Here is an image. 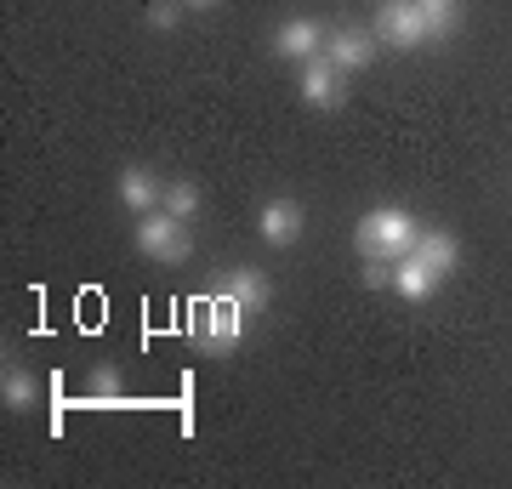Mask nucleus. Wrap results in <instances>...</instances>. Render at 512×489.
Listing matches in <instances>:
<instances>
[{"mask_svg": "<svg viewBox=\"0 0 512 489\" xmlns=\"http://www.w3.org/2000/svg\"><path fill=\"white\" fill-rule=\"evenodd\" d=\"M416 239H421V222L404 205H376L353 228V245H359L365 262H399V256L416 251Z\"/></svg>", "mask_w": 512, "mask_h": 489, "instance_id": "nucleus-1", "label": "nucleus"}, {"mask_svg": "<svg viewBox=\"0 0 512 489\" xmlns=\"http://www.w3.org/2000/svg\"><path fill=\"white\" fill-rule=\"evenodd\" d=\"M188 336H194V347H200L205 359H228V353H239V342L251 336V313H239L228 296H205V302H194V319H188Z\"/></svg>", "mask_w": 512, "mask_h": 489, "instance_id": "nucleus-2", "label": "nucleus"}, {"mask_svg": "<svg viewBox=\"0 0 512 489\" xmlns=\"http://www.w3.org/2000/svg\"><path fill=\"white\" fill-rule=\"evenodd\" d=\"M137 251L148 256V262H171V268H177V262H188V251H194V245H188V222H177L171 217V211H148V217H137Z\"/></svg>", "mask_w": 512, "mask_h": 489, "instance_id": "nucleus-3", "label": "nucleus"}, {"mask_svg": "<svg viewBox=\"0 0 512 489\" xmlns=\"http://www.w3.org/2000/svg\"><path fill=\"white\" fill-rule=\"evenodd\" d=\"M376 29H382V40L393 46V52H421V46L433 40V29H427V18H421L416 0H393V6H382Z\"/></svg>", "mask_w": 512, "mask_h": 489, "instance_id": "nucleus-4", "label": "nucleus"}, {"mask_svg": "<svg viewBox=\"0 0 512 489\" xmlns=\"http://www.w3.org/2000/svg\"><path fill=\"white\" fill-rule=\"evenodd\" d=\"M302 103L308 109H342L348 103V74L336 69L325 52L302 63Z\"/></svg>", "mask_w": 512, "mask_h": 489, "instance_id": "nucleus-5", "label": "nucleus"}, {"mask_svg": "<svg viewBox=\"0 0 512 489\" xmlns=\"http://www.w3.org/2000/svg\"><path fill=\"white\" fill-rule=\"evenodd\" d=\"M217 290L234 302L239 313H251V319L256 313H268V302H274V279H268L262 268H228Z\"/></svg>", "mask_w": 512, "mask_h": 489, "instance_id": "nucleus-6", "label": "nucleus"}, {"mask_svg": "<svg viewBox=\"0 0 512 489\" xmlns=\"http://www.w3.org/2000/svg\"><path fill=\"white\" fill-rule=\"evenodd\" d=\"M114 194H120V205H126V211L148 217V211H160V200H165V182L154 177L148 165H126V171L114 177Z\"/></svg>", "mask_w": 512, "mask_h": 489, "instance_id": "nucleus-7", "label": "nucleus"}, {"mask_svg": "<svg viewBox=\"0 0 512 489\" xmlns=\"http://www.w3.org/2000/svg\"><path fill=\"white\" fill-rule=\"evenodd\" d=\"M256 234H262V245H274V251L296 245V239H302V205L296 200H268L262 217H256Z\"/></svg>", "mask_w": 512, "mask_h": 489, "instance_id": "nucleus-8", "label": "nucleus"}, {"mask_svg": "<svg viewBox=\"0 0 512 489\" xmlns=\"http://www.w3.org/2000/svg\"><path fill=\"white\" fill-rule=\"evenodd\" d=\"M325 57L342 74H359V69L376 63V35H365V29H336V35L325 40Z\"/></svg>", "mask_w": 512, "mask_h": 489, "instance_id": "nucleus-9", "label": "nucleus"}, {"mask_svg": "<svg viewBox=\"0 0 512 489\" xmlns=\"http://www.w3.org/2000/svg\"><path fill=\"white\" fill-rule=\"evenodd\" d=\"M325 23L319 18H291V23H279V35H274V52L279 57H302V63H308V57H319L325 52Z\"/></svg>", "mask_w": 512, "mask_h": 489, "instance_id": "nucleus-10", "label": "nucleus"}, {"mask_svg": "<svg viewBox=\"0 0 512 489\" xmlns=\"http://www.w3.org/2000/svg\"><path fill=\"white\" fill-rule=\"evenodd\" d=\"M439 285H444V273H433L416 251L393 262V290H399L404 302H433V290H439Z\"/></svg>", "mask_w": 512, "mask_h": 489, "instance_id": "nucleus-11", "label": "nucleus"}, {"mask_svg": "<svg viewBox=\"0 0 512 489\" xmlns=\"http://www.w3.org/2000/svg\"><path fill=\"white\" fill-rule=\"evenodd\" d=\"M416 256H421V262H427L433 273H444V279H450V273L461 268V239L450 234V228H421Z\"/></svg>", "mask_w": 512, "mask_h": 489, "instance_id": "nucleus-12", "label": "nucleus"}, {"mask_svg": "<svg viewBox=\"0 0 512 489\" xmlns=\"http://www.w3.org/2000/svg\"><path fill=\"white\" fill-rule=\"evenodd\" d=\"M80 404H103V410H126V376H120V364H97L92 376H86V393Z\"/></svg>", "mask_w": 512, "mask_h": 489, "instance_id": "nucleus-13", "label": "nucleus"}, {"mask_svg": "<svg viewBox=\"0 0 512 489\" xmlns=\"http://www.w3.org/2000/svg\"><path fill=\"white\" fill-rule=\"evenodd\" d=\"M35 399H40V381L29 376L23 364H6V370H0V404H6L12 416H29Z\"/></svg>", "mask_w": 512, "mask_h": 489, "instance_id": "nucleus-14", "label": "nucleus"}, {"mask_svg": "<svg viewBox=\"0 0 512 489\" xmlns=\"http://www.w3.org/2000/svg\"><path fill=\"white\" fill-rule=\"evenodd\" d=\"M200 205H205V194H200V182H194V177L165 182V200H160V211H171L177 222H194V217H200Z\"/></svg>", "mask_w": 512, "mask_h": 489, "instance_id": "nucleus-15", "label": "nucleus"}, {"mask_svg": "<svg viewBox=\"0 0 512 489\" xmlns=\"http://www.w3.org/2000/svg\"><path fill=\"white\" fill-rule=\"evenodd\" d=\"M421 18H427V29H433V40H450L461 29V0H416Z\"/></svg>", "mask_w": 512, "mask_h": 489, "instance_id": "nucleus-16", "label": "nucleus"}, {"mask_svg": "<svg viewBox=\"0 0 512 489\" xmlns=\"http://www.w3.org/2000/svg\"><path fill=\"white\" fill-rule=\"evenodd\" d=\"M183 0H154V6H148V29H160V35H171V29H177V23H183Z\"/></svg>", "mask_w": 512, "mask_h": 489, "instance_id": "nucleus-17", "label": "nucleus"}, {"mask_svg": "<svg viewBox=\"0 0 512 489\" xmlns=\"http://www.w3.org/2000/svg\"><path fill=\"white\" fill-rule=\"evenodd\" d=\"M359 285L365 290H393V262H365V268H359Z\"/></svg>", "mask_w": 512, "mask_h": 489, "instance_id": "nucleus-18", "label": "nucleus"}, {"mask_svg": "<svg viewBox=\"0 0 512 489\" xmlns=\"http://www.w3.org/2000/svg\"><path fill=\"white\" fill-rule=\"evenodd\" d=\"M188 12H211V6H222V0H183Z\"/></svg>", "mask_w": 512, "mask_h": 489, "instance_id": "nucleus-19", "label": "nucleus"}]
</instances>
